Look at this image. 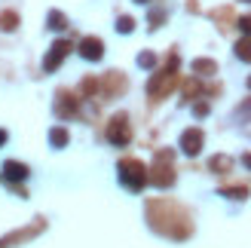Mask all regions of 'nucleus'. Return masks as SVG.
Instances as JSON below:
<instances>
[{"instance_id":"f257e3e1","label":"nucleus","mask_w":251,"mask_h":248,"mask_svg":"<svg viewBox=\"0 0 251 248\" xmlns=\"http://www.w3.org/2000/svg\"><path fill=\"white\" fill-rule=\"evenodd\" d=\"M117 172H120V184H123L126 190H132V193L144 190V184H147V169H144V163H138V159H120Z\"/></svg>"},{"instance_id":"f03ea898","label":"nucleus","mask_w":251,"mask_h":248,"mask_svg":"<svg viewBox=\"0 0 251 248\" xmlns=\"http://www.w3.org/2000/svg\"><path fill=\"white\" fill-rule=\"evenodd\" d=\"M147 181H153L156 187H162V190L175 184V172H172V150H159V153H156L153 175H147Z\"/></svg>"},{"instance_id":"7ed1b4c3","label":"nucleus","mask_w":251,"mask_h":248,"mask_svg":"<svg viewBox=\"0 0 251 248\" xmlns=\"http://www.w3.org/2000/svg\"><path fill=\"white\" fill-rule=\"evenodd\" d=\"M175 65H178V58H169V71H162V74H156L153 80L147 83V92H150V98H162L172 86H175Z\"/></svg>"},{"instance_id":"20e7f679","label":"nucleus","mask_w":251,"mask_h":248,"mask_svg":"<svg viewBox=\"0 0 251 248\" xmlns=\"http://www.w3.org/2000/svg\"><path fill=\"white\" fill-rule=\"evenodd\" d=\"M129 138H132L129 123H126V117H123V114H117L114 120L107 123V141L114 144V147H126V144H129Z\"/></svg>"},{"instance_id":"39448f33","label":"nucleus","mask_w":251,"mask_h":248,"mask_svg":"<svg viewBox=\"0 0 251 248\" xmlns=\"http://www.w3.org/2000/svg\"><path fill=\"white\" fill-rule=\"evenodd\" d=\"M68 52H71V43L68 40H55L52 46H49V52H46V58H43V71L46 74H52L61 61L68 58Z\"/></svg>"},{"instance_id":"423d86ee","label":"nucleus","mask_w":251,"mask_h":248,"mask_svg":"<svg viewBox=\"0 0 251 248\" xmlns=\"http://www.w3.org/2000/svg\"><path fill=\"white\" fill-rule=\"evenodd\" d=\"M202 141H205L202 129H184V135H181V150L187 156H196L199 150H202Z\"/></svg>"},{"instance_id":"0eeeda50","label":"nucleus","mask_w":251,"mask_h":248,"mask_svg":"<svg viewBox=\"0 0 251 248\" xmlns=\"http://www.w3.org/2000/svg\"><path fill=\"white\" fill-rule=\"evenodd\" d=\"M80 55L86 61H101L104 58V43L98 37H83L80 40Z\"/></svg>"},{"instance_id":"6e6552de","label":"nucleus","mask_w":251,"mask_h":248,"mask_svg":"<svg viewBox=\"0 0 251 248\" xmlns=\"http://www.w3.org/2000/svg\"><path fill=\"white\" fill-rule=\"evenodd\" d=\"M28 175H31V172H28V166H25V163H12V159H9V163H3V178L9 184H19V181H25Z\"/></svg>"},{"instance_id":"1a4fd4ad","label":"nucleus","mask_w":251,"mask_h":248,"mask_svg":"<svg viewBox=\"0 0 251 248\" xmlns=\"http://www.w3.org/2000/svg\"><path fill=\"white\" fill-rule=\"evenodd\" d=\"M55 114H58V117H74V114H77V98H71L68 92H58Z\"/></svg>"},{"instance_id":"9d476101","label":"nucleus","mask_w":251,"mask_h":248,"mask_svg":"<svg viewBox=\"0 0 251 248\" xmlns=\"http://www.w3.org/2000/svg\"><path fill=\"white\" fill-rule=\"evenodd\" d=\"M68 141H71V135H68V129H61V126H55L52 132H49V144H52L55 150H61V147H68Z\"/></svg>"},{"instance_id":"9b49d317","label":"nucleus","mask_w":251,"mask_h":248,"mask_svg":"<svg viewBox=\"0 0 251 248\" xmlns=\"http://www.w3.org/2000/svg\"><path fill=\"white\" fill-rule=\"evenodd\" d=\"M193 71H196V74H202V77H211V74L218 71V65H215L211 58H196V61H193Z\"/></svg>"},{"instance_id":"f8f14e48","label":"nucleus","mask_w":251,"mask_h":248,"mask_svg":"<svg viewBox=\"0 0 251 248\" xmlns=\"http://www.w3.org/2000/svg\"><path fill=\"white\" fill-rule=\"evenodd\" d=\"M46 22H49V28H52V31H65V28H68V19H65V12H58V9H52V12H49V16H46Z\"/></svg>"},{"instance_id":"ddd939ff","label":"nucleus","mask_w":251,"mask_h":248,"mask_svg":"<svg viewBox=\"0 0 251 248\" xmlns=\"http://www.w3.org/2000/svg\"><path fill=\"white\" fill-rule=\"evenodd\" d=\"M19 28V16H16V12H0V31H16Z\"/></svg>"},{"instance_id":"4468645a","label":"nucleus","mask_w":251,"mask_h":248,"mask_svg":"<svg viewBox=\"0 0 251 248\" xmlns=\"http://www.w3.org/2000/svg\"><path fill=\"white\" fill-rule=\"evenodd\" d=\"M236 58L251 61V40H248V37H242V40L236 43Z\"/></svg>"},{"instance_id":"2eb2a0df","label":"nucleus","mask_w":251,"mask_h":248,"mask_svg":"<svg viewBox=\"0 0 251 248\" xmlns=\"http://www.w3.org/2000/svg\"><path fill=\"white\" fill-rule=\"evenodd\" d=\"M230 166H233V159H230V156H215V159L208 163L211 172H224V169H230Z\"/></svg>"},{"instance_id":"dca6fc26","label":"nucleus","mask_w":251,"mask_h":248,"mask_svg":"<svg viewBox=\"0 0 251 248\" xmlns=\"http://www.w3.org/2000/svg\"><path fill=\"white\" fill-rule=\"evenodd\" d=\"M117 31H120V34H132V31H135V19L120 16V19H117Z\"/></svg>"},{"instance_id":"f3484780","label":"nucleus","mask_w":251,"mask_h":248,"mask_svg":"<svg viewBox=\"0 0 251 248\" xmlns=\"http://www.w3.org/2000/svg\"><path fill=\"white\" fill-rule=\"evenodd\" d=\"M221 193L230 196V199H245V196H248V187H224Z\"/></svg>"},{"instance_id":"a211bd4d","label":"nucleus","mask_w":251,"mask_h":248,"mask_svg":"<svg viewBox=\"0 0 251 248\" xmlns=\"http://www.w3.org/2000/svg\"><path fill=\"white\" fill-rule=\"evenodd\" d=\"M162 22H166V9H153V12H150V28H159Z\"/></svg>"},{"instance_id":"6ab92c4d","label":"nucleus","mask_w":251,"mask_h":248,"mask_svg":"<svg viewBox=\"0 0 251 248\" xmlns=\"http://www.w3.org/2000/svg\"><path fill=\"white\" fill-rule=\"evenodd\" d=\"M138 65H141V68H153L156 65V55L153 52H141V55H138Z\"/></svg>"},{"instance_id":"aec40b11","label":"nucleus","mask_w":251,"mask_h":248,"mask_svg":"<svg viewBox=\"0 0 251 248\" xmlns=\"http://www.w3.org/2000/svg\"><path fill=\"white\" fill-rule=\"evenodd\" d=\"M236 117H239L242 123H245V120H251V98H248V101H245L239 110H236Z\"/></svg>"},{"instance_id":"412c9836","label":"nucleus","mask_w":251,"mask_h":248,"mask_svg":"<svg viewBox=\"0 0 251 248\" xmlns=\"http://www.w3.org/2000/svg\"><path fill=\"white\" fill-rule=\"evenodd\" d=\"M239 28H242V34L251 37V16H242V19H239Z\"/></svg>"},{"instance_id":"4be33fe9","label":"nucleus","mask_w":251,"mask_h":248,"mask_svg":"<svg viewBox=\"0 0 251 248\" xmlns=\"http://www.w3.org/2000/svg\"><path fill=\"white\" fill-rule=\"evenodd\" d=\"M193 114H196V117H205V114H208V104H205V101H199V104L193 107Z\"/></svg>"},{"instance_id":"5701e85b","label":"nucleus","mask_w":251,"mask_h":248,"mask_svg":"<svg viewBox=\"0 0 251 248\" xmlns=\"http://www.w3.org/2000/svg\"><path fill=\"white\" fill-rule=\"evenodd\" d=\"M83 92H86V95L95 92V80H83Z\"/></svg>"},{"instance_id":"b1692460","label":"nucleus","mask_w":251,"mask_h":248,"mask_svg":"<svg viewBox=\"0 0 251 248\" xmlns=\"http://www.w3.org/2000/svg\"><path fill=\"white\" fill-rule=\"evenodd\" d=\"M3 144H6V132H3V129H0V147H3Z\"/></svg>"},{"instance_id":"393cba45","label":"nucleus","mask_w":251,"mask_h":248,"mask_svg":"<svg viewBox=\"0 0 251 248\" xmlns=\"http://www.w3.org/2000/svg\"><path fill=\"white\" fill-rule=\"evenodd\" d=\"M135 3H147V0H135Z\"/></svg>"},{"instance_id":"a878e982","label":"nucleus","mask_w":251,"mask_h":248,"mask_svg":"<svg viewBox=\"0 0 251 248\" xmlns=\"http://www.w3.org/2000/svg\"><path fill=\"white\" fill-rule=\"evenodd\" d=\"M248 89H251V77H248Z\"/></svg>"},{"instance_id":"bb28decb","label":"nucleus","mask_w":251,"mask_h":248,"mask_svg":"<svg viewBox=\"0 0 251 248\" xmlns=\"http://www.w3.org/2000/svg\"><path fill=\"white\" fill-rule=\"evenodd\" d=\"M242 3H251V0H242Z\"/></svg>"}]
</instances>
